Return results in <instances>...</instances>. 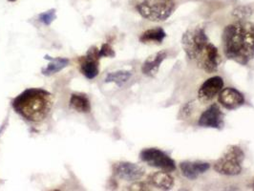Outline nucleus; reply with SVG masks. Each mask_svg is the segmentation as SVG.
Instances as JSON below:
<instances>
[{"label": "nucleus", "instance_id": "4468645a", "mask_svg": "<svg viewBox=\"0 0 254 191\" xmlns=\"http://www.w3.org/2000/svg\"><path fill=\"white\" fill-rule=\"evenodd\" d=\"M148 183L159 190L170 191L174 187V178L169 172L158 171L149 175Z\"/></svg>", "mask_w": 254, "mask_h": 191}, {"label": "nucleus", "instance_id": "6e6552de", "mask_svg": "<svg viewBox=\"0 0 254 191\" xmlns=\"http://www.w3.org/2000/svg\"><path fill=\"white\" fill-rule=\"evenodd\" d=\"M198 125L201 127L223 129L225 126L224 114L219 105L213 103L207 109H205L199 119Z\"/></svg>", "mask_w": 254, "mask_h": 191}, {"label": "nucleus", "instance_id": "2eb2a0df", "mask_svg": "<svg viewBox=\"0 0 254 191\" xmlns=\"http://www.w3.org/2000/svg\"><path fill=\"white\" fill-rule=\"evenodd\" d=\"M44 59L50 62L48 65L45 68H43L41 71L42 75L44 76H49L55 75L63 71L64 68H66L70 64V61L65 58H51L49 56H45Z\"/></svg>", "mask_w": 254, "mask_h": 191}, {"label": "nucleus", "instance_id": "5701e85b", "mask_svg": "<svg viewBox=\"0 0 254 191\" xmlns=\"http://www.w3.org/2000/svg\"><path fill=\"white\" fill-rule=\"evenodd\" d=\"M253 190H254V183H253Z\"/></svg>", "mask_w": 254, "mask_h": 191}, {"label": "nucleus", "instance_id": "423d86ee", "mask_svg": "<svg viewBox=\"0 0 254 191\" xmlns=\"http://www.w3.org/2000/svg\"><path fill=\"white\" fill-rule=\"evenodd\" d=\"M140 160L149 166L159 168L166 172H173L176 170L174 160L166 153L158 148H145L140 153Z\"/></svg>", "mask_w": 254, "mask_h": 191}, {"label": "nucleus", "instance_id": "1a4fd4ad", "mask_svg": "<svg viewBox=\"0 0 254 191\" xmlns=\"http://www.w3.org/2000/svg\"><path fill=\"white\" fill-rule=\"evenodd\" d=\"M113 172L115 176L118 178L128 182H134L142 178L145 173V170L141 166L136 164L121 162L115 164L113 166Z\"/></svg>", "mask_w": 254, "mask_h": 191}, {"label": "nucleus", "instance_id": "b1692460", "mask_svg": "<svg viewBox=\"0 0 254 191\" xmlns=\"http://www.w3.org/2000/svg\"><path fill=\"white\" fill-rule=\"evenodd\" d=\"M9 1H11V2H13V1H15V0H9Z\"/></svg>", "mask_w": 254, "mask_h": 191}, {"label": "nucleus", "instance_id": "a211bd4d", "mask_svg": "<svg viewBox=\"0 0 254 191\" xmlns=\"http://www.w3.org/2000/svg\"><path fill=\"white\" fill-rule=\"evenodd\" d=\"M132 76V73L130 71H116L109 73L105 77V82L116 83L118 86H123L126 82H127L130 77Z\"/></svg>", "mask_w": 254, "mask_h": 191}, {"label": "nucleus", "instance_id": "f8f14e48", "mask_svg": "<svg viewBox=\"0 0 254 191\" xmlns=\"http://www.w3.org/2000/svg\"><path fill=\"white\" fill-rule=\"evenodd\" d=\"M209 167V164L203 162H183L180 164V169L184 177L192 181L206 172Z\"/></svg>", "mask_w": 254, "mask_h": 191}, {"label": "nucleus", "instance_id": "dca6fc26", "mask_svg": "<svg viewBox=\"0 0 254 191\" xmlns=\"http://www.w3.org/2000/svg\"><path fill=\"white\" fill-rule=\"evenodd\" d=\"M70 107L79 113H89L91 103L86 95L72 94L70 98Z\"/></svg>", "mask_w": 254, "mask_h": 191}, {"label": "nucleus", "instance_id": "6ab92c4d", "mask_svg": "<svg viewBox=\"0 0 254 191\" xmlns=\"http://www.w3.org/2000/svg\"><path fill=\"white\" fill-rule=\"evenodd\" d=\"M57 18V11L56 9H51L47 12L41 13L38 15V20L44 24V25L49 26L52 22Z\"/></svg>", "mask_w": 254, "mask_h": 191}, {"label": "nucleus", "instance_id": "f3484780", "mask_svg": "<svg viewBox=\"0 0 254 191\" xmlns=\"http://www.w3.org/2000/svg\"><path fill=\"white\" fill-rule=\"evenodd\" d=\"M166 37V33L163 28H154L143 32L140 37L142 43H156L161 44Z\"/></svg>", "mask_w": 254, "mask_h": 191}, {"label": "nucleus", "instance_id": "aec40b11", "mask_svg": "<svg viewBox=\"0 0 254 191\" xmlns=\"http://www.w3.org/2000/svg\"><path fill=\"white\" fill-rule=\"evenodd\" d=\"M101 58H113L115 57V52L112 46L109 43L102 44V47L99 49Z\"/></svg>", "mask_w": 254, "mask_h": 191}, {"label": "nucleus", "instance_id": "20e7f679", "mask_svg": "<svg viewBox=\"0 0 254 191\" xmlns=\"http://www.w3.org/2000/svg\"><path fill=\"white\" fill-rule=\"evenodd\" d=\"M176 9L174 0H143L136 6L140 15L150 21H165Z\"/></svg>", "mask_w": 254, "mask_h": 191}, {"label": "nucleus", "instance_id": "39448f33", "mask_svg": "<svg viewBox=\"0 0 254 191\" xmlns=\"http://www.w3.org/2000/svg\"><path fill=\"white\" fill-rule=\"evenodd\" d=\"M245 160V153L239 146H229L225 154L217 161L214 170L226 176H236L242 172V165Z\"/></svg>", "mask_w": 254, "mask_h": 191}, {"label": "nucleus", "instance_id": "7ed1b4c3", "mask_svg": "<svg viewBox=\"0 0 254 191\" xmlns=\"http://www.w3.org/2000/svg\"><path fill=\"white\" fill-rule=\"evenodd\" d=\"M12 106L26 121L40 123L51 112L52 94L41 88H28L13 99Z\"/></svg>", "mask_w": 254, "mask_h": 191}, {"label": "nucleus", "instance_id": "0eeeda50", "mask_svg": "<svg viewBox=\"0 0 254 191\" xmlns=\"http://www.w3.org/2000/svg\"><path fill=\"white\" fill-rule=\"evenodd\" d=\"M99 48L93 46L87 54L79 59L80 72L88 79H93L100 73V60H101Z\"/></svg>", "mask_w": 254, "mask_h": 191}, {"label": "nucleus", "instance_id": "4be33fe9", "mask_svg": "<svg viewBox=\"0 0 254 191\" xmlns=\"http://www.w3.org/2000/svg\"><path fill=\"white\" fill-rule=\"evenodd\" d=\"M129 191H147L148 188L143 183H135L129 187Z\"/></svg>", "mask_w": 254, "mask_h": 191}, {"label": "nucleus", "instance_id": "9d476101", "mask_svg": "<svg viewBox=\"0 0 254 191\" xmlns=\"http://www.w3.org/2000/svg\"><path fill=\"white\" fill-rule=\"evenodd\" d=\"M224 88V80L221 76H212L207 78L198 91L199 100L203 102L212 101Z\"/></svg>", "mask_w": 254, "mask_h": 191}, {"label": "nucleus", "instance_id": "9b49d317", "mask_svg": "<svg viewBox=\"0 0 254 191\" xmlns=\"http://www.w3.org/2000/svg\"><path fill=\"white\" fill-rule=\"evenodd\" d=\"M219 102L229 110H234L245 103V97L238 90L232 87L222 89L219 94Z\"/></svg>", "mask_w": 254, "mask_h": 191}, {"label": "nucleus", "instance_id": "ddd939ff", "mask_svg": "<svg viewBox=\"0 0 254 191\" xmlns=\"http://www.w3.org/2000/svg\"><path fill=\"white\" fill-rule=\"evenodd\" d=\"M167 58V52L160 51L149 57L141 66V72L147 76H156L162 63Z\"/></svg>", "mask_w": 254, "mask_h": 191}, {"label": "nucleus", "instance_id": "412c9836", "mask_svg": "<svg viewBox=\"0 0 254 191\" xmlns=\"http://www.w3.org/2000/svg\"><path fill=\"white\" fill-rule=\"evenodd\" d=\"M233 13L237 17H248L252 13V10L249 7H240L237 8Z\"/></svg>", "mask_w": 254, "mask_h": 191}, {"label": "nucleus", "instance_id": "f03ea898", "mask_svg": "<svg viewBox=\"0 0 254 191\" xmlns=\"http://www.w3.org/2000/svg\"><path fill=\"white\" fill-rule=\"evenodd\" d=\"M225 56L236 64L247 65L254 59V26L236 22L225 28L222 35Z\"/></svg>", "mask_w": 254, "mask_h": 191}, {"label": "nucleus", "instance_id": "f257e3e1", "mask_svg": "<svg viewBox=\"0 0 254 191\" xmlns=\"http://www.w3.org/2000/svg\"><path fill=\"white\" fill-rule=\"evenodd\" d=\"M182 45L188 58L207 74L215 73L221 63L219 51L207 38L203 27L190 28L182 38Z\"/></svg>", "mask_w": 254, "mask_h": 191}]
</instances>
